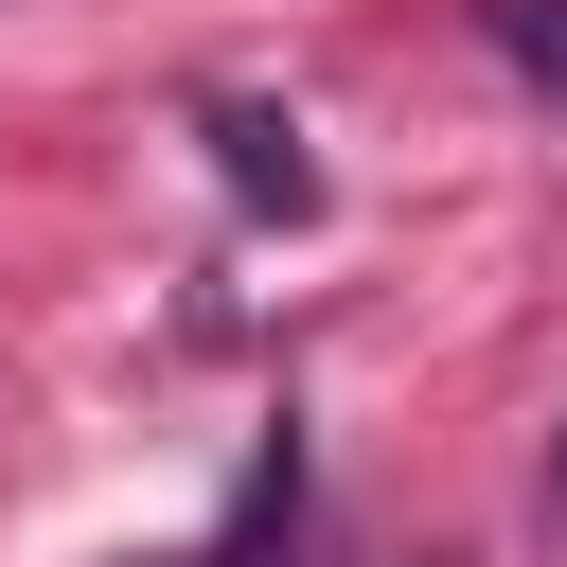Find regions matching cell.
<instances>
[{"label": "cell", "mask_w": 567, "mask_h": 567, "mask_svg": "<svg viewBox=\"0 0 567 567\" xmlns=\"http://www.w3.org/2000/svg\"><path fill=\"white\" fill-rule=\"evenodd\" d=\"M213 159H230V195H248V213H319V159H301V124H284V106H213Z\"/></svg>", "instance_id": "cell-1"}, {"label": "cell", "mask_w": 567, "mask_h": 567, "mask_svg": "<svg viewBox=\"0 0 567 567\" xmlns=\"http://www.w3.org/2000/svg\"><path fill=\"white\" fill-rule=\"evenodd\" d=\"M195 567H301V443L248 461V496H230V532H213Z\"/></svg>", "instance_id": "cell-2"}, {"label": "cell", "mask_w": 567, "mask_h": 567, "mask_svg": "<svg viewBox=\"0 0 567 567\" xmlns=\"http://www.w3.org/2000/svg\"><path fill=\"white\" fill-rule=\"evenodd\" d=\"M478 35H496L532 89H567V0H478Z\"/></svg>", "instance_id": "cell-3"}, {"label": "cell", "mask_w": 567, "mask_h": 567, "mask_svg": "<svg viewBox=\"0 0 567 567\" xmlns=\"http://www.w3.org/2000/svg\"><path fill=\"white\" fill-rule=\"evenodd\" d=\"M549 514H567V443H549Z\"/></svg>", "instance_id": "cell-4"}]
</instances>
